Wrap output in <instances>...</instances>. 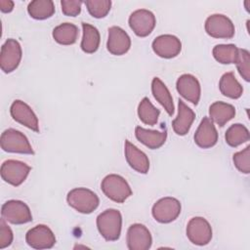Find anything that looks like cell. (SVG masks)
<instances>
[{"instance_id":"obj_1","label":"cell","mask_w":250,"mask_h":250,"mask_svg":"<svg viewBox=\"0 0 250 250\" xmlns=\"http://www.w3.org/2000/svg\"><path fill=\"white\" fill-rule=\"evenodd\" d=\"M121 227L122 216L116 209H106L97 217L98 230L107 241H115L120 237Z\"/></svg>"},{"instance_id":"obj_2","label":"cell","mask_w":250,"mask_h":250,"mask_svg":"<svg viewBox=\"0 0 250 250\" xmlns=\"http://www.w3.org/2000/svg\"><path fill=\"white\" fill-rule=\"evenodd\" d=\"M66 201L70 207L82 214L92 213L100 203L98 195L86 188H76L68 191Z\"/></svg>"},{"instance_id":"obj_3","label":"cell","mask_w":250,"mask_h":250,"mask_svg":"<svg viewBox=\"0 0 250 250\" xmlns=\"http://www.w3.org/2000/svg\"><path fill=\"white\" fill-rule=\"evenodd\" d=\"M101 188L104 195L110 200L122 203L132 195V189L127 181L116 174H109L104 178Z\"/></svg>"},{"instance_id":"obj_4","label":"cell","mask_w":250,"mask_h":250,"mask_svg":"<svg viewBox=\"0 0 250 250\" xmlns=\"http://www.w3.org/2000/svg\"><path fill=\"white\" fill-rule=\"evenodd\" d=\"M1 148L7 152L33 154L31 145L27 138L20 131L10 128L5 130L0 138Z\"/></svg>"},{"instance_id":"obj_5","label":"cell","mask_w":250,"mask_h":250,"mask_svg":"<svg viewBox=\"0 0 250 250\" xmlns=\"http://www.w3.org/2000/svg\"><path fill=\"white\" fill-rule=\"evenodd\" d=\"M181 203L174 197H163L156 201L151 209L152 217L161 224H168L175 221L181 213Z\"/></svg>"},{"instance_id":"obj_6","label":"cell","mask_w":250,"mask_h":250,"mask_svg":"<svg viewBox=\"0 0 250 250\" xmlns=\"http://www.w3.org/2000/svg\"><path fill=\"white\" fill-rule=\"evenodd\" d=\"M2 218L14 225H22L32 221L29 207L21 200H8L1 208Z\"/></svg>"},{"instance_id":"obj_7","label":"cell","mask_w":250,"mask_h":250,"mask_svg":"<svg viewBox=\"0 0 250 250\" xmlns=\"http://www.w3.org/2000/svg\"><path fill=\"white\" fill-rule=\"evenodd\" d=\"M31 168L22 161L8 159L2 163L0 173L6 183L18 187L24 182Z\"/></svg>"},{"instance_id":"obj_8","label":"cell","mask_w":250,"mask_h":250,"mask_svg":"<svg viewBox=\"0 0 250 250\" xmlns=\"http://www.w3.org/2000/svg\"><path fill=\"white\" fill-rule=\"evenodd\" d=\"M205 31L214 38L229 39L234 35V25L232 21L225 15L214 14L205 21Z\"/></svg>"},{"instance_id":"obj_9","label":"cell","mask_w":250,"mask_h":250,"mask_svg":"<svg viewBox=\"0 0 250 250\" xmlns=\"http://www.w3.org/2000/svg\"><path fill=\"white\" fill-rule=\"evenodd\" d=\"M187 236L195 245H206L212 239V228L205 218L194 217L187 225Z\"/></svg>"},{"instance_id":"obj_10","label":"cell","mask_w":250,"mask_h":250,"mask_svg":"<svg viewBox=\"0 0 250 250\" xmlns=\"http://www.w3.org/2000/svg\"><path fill=\"white\" fill-rule=\"evenodd\" d=\"M22 52L20 43L13 38L6 40L1 47L0 66L5 73L14 71L20 64Z\"/></svg>"},{"instance_id":"obj_11","label":"cell","mask_w":250,"mask_h":250,"mask_svg":"<svg viewBox=\"0 0 250 250\" xmlns=\"http://www.w3.org/2000/svg\"><path fill=\"white\" fill-rule=\"evenodd\" d=\"M156 23L155 16L146 9L134 11L129 17V25L139 37H146L151 33Z\"/></svg>"},{"instance_id":"obj_12","label":"cell","mask_w":250,"mask_h":250,"mask_svg":"<svg viewBox=\"0 0 250 250\" xmlns=\"http://www.w3.org/2000/svg\"><path fill=\"white\" fill-rule=\"evenodd\" d=\"M26 243L34 249H50L56 243L52 229L45 225H37L30 229L25 235Z\"/></svg>"},{"instance_id":"obj_13","label":"cell","mask_w":250,"mask_h":250,"mask_svg":"<svg viewBox=\"0 0 250 250\" xmlns=\"http://www.w3.org/2000/svg\"><path fill=\"white\" fill-rule=\"evenodd\" d=\"M10 113L15 121L34 132H39L38 118L31 107L24 102L21 100L14 101L10 107Z\"/></svg>"},{"instance_id":"obj_14","label":"cell","mask_w":250,"mask_h":250,"mask_svg":"<svg viewBox=\"0 0 250 250\" xmlns=\"http://www.w3.org/2000/svg\"><path fill=\"white\" fill-rule=\"evenodd\" d=\"M127 247L130 250H147L152 243L148 229L142 224H133L127 230Z\"/></svg>"},{"instance_id":"obj_15","label":"cell","mask_w":250,"mask_h":250,"mask_svg":"<svg viewBox=\"0 0 250 250\" xmlns=\"http://www.w3.org/2000/svg\"><path fill=\"white\" fill-rule=\"evenodd\" d=\"M153 52L160 58L172 59L178 56L182 50L180 39L172 34L157 36L151 44Z\"/></svg>"},{"instance_id":"obj_16","label":"cell","mask_w":250,"mask_h":250,"mask_svg":"<svg viewBox=\"0 0 250 250\" xmlns=\"http://www.w3.org/2000/svg\"><path fill=\"white\" fill-rule=\"evenodd\" d=\"M130 47L131 39L124 29L115 25L108 28L106 48L110 54L122 56L129 51Z\"/></svg>"},{"instance_id":"obj_17","label":"cell","mask_w":250,"mask_h":250,"mask_svg":"<svg viewBox=\"0 0 250 250\" xmlns=\"http://www.w3.org/2000/svg\"><path fill=\"white\" fill-rule=\"evenodd\" d=\"M177 91L187 101L193 104H197L200 99V84L197 78L191 74L181 75L176 83Z\"/></svg>"},{"instance_id":"obj_18","label":"cell","mask_w":250,"mask_h":250,"mask_svg":"<svg viewBox=\"0 0 250 250\" xmlns=\"http://www.w3.org/2000/svg\"><path fill=\"white\" fill-rule=\"evenodd\" d=\"M194 142L201 148H209L217 144L218 132L209 117H204L201 120L194 134Z\"/></svg>"},{"instance_id":"obj_19","label":"cell","mask_w":250,"mask_h":250,"mask_svg":"<svg viewBox=\"0 0 250 250\" xmlns=\"http://www.w3.org/2000/svg\"><path fill=\"white\" fill-rule=\"evenodd\" d=\"M124 147L125 157L130 167L141 174H146L149 169V160L146 154L128 140L125 141Z\"/></svg>"},{"instance_id":"obj_20","label":"cell","mask_w":250,"mask_h":250,"mask_svg":"<svg viewBox=\"0 0 250 250\" xmlns=\"http://www.w3.org/2000/svg\"><path fill=\"white\" fill-rule=\"evenodd\" d=\"M195 119V113L182 100H179L178 115L173 120V130L177 135L185 136L189 131L192 122Z\"/></svg>"},{"instance_id":"obj_21","label":"cell","mask_w":250,"mask_h":250,"mask_svg":"<svg viewBox=\"0 0 250 250\" xmlns=\"http://www.w3.org/2000/svg\"><path fill=\"white\" fill-rule=\"evenodd\" d=\"M135 136L138 141L150 149L159 148L164 145L167 139V133L165 131L160 132L156 130H148L140 126L135 128Z\"/></svg>"},{"instance_id":"obj_22","label":"cell","mask_w":250,"mask_h":250,"mask_svg":"<svg viewBox=\"0 0 250 250\" xmlns=\"http://www.w3.org/2000/svg\"><path fill=\"white\" fill-rule=\"evenodd\" d=\"M210 119L219 126H224L235 115V108L232 104L224 102H215L209 107Z\"/></svg>"},{"instance_id":"obj_23","label":"cell","mask_w":250,"mask_h":250,"mask_svg":"<svg viewBox=\"0 0 250 250\" xmlns=\"http://www.w3.org/2000/svg\"><path fill=\"white\" fill-rule=\"evenodd\" d=\"M151 92L154 99L164 107L166 112L169 115H173L175 109L173 98L166 85L158 77H154L151 81Z\"/></svg>"},{"instance_id":"obj_24","label":"cell","mask_w":250,"mask_h":250,"mask_svg":"<svg viewBox=\"0 0 250 250\" xmlns=\"http://www.w3.org/2000/svg\"><path fill=\"white\" fill-rule=\"evenodd\" d=\"M82 29H83V37L81 40L80 47L83 52L87 54L95 53L100 46V32L92 24L87 22H82Z\"/></svg>"},{"instance_id":"obj_25","label":"cell","mask_w":250,"mask_h":250,"mask_svg":"<svg viewBox=\"0 0 250 250\" xmlns=\"http://www.w3.org/2000/svg\"><path fill=\"white\" fill-rule=\"evenodd\" d=\"M78 34V27L71 22H63L53 29V38L62 45L74 44Z\"/></svg>"},{"instance_id":"obj_26","label":"cell","mask_w":250,"mask_h":250,"mask_svg":"<svg viewBox=\"0 0 250 250\" xmlns=\"http://www.w3.org/2000/svg\"><path fill=\"white\" fill-rule=\"evenodd\" d=\"M221 93L230 99H238L243 93V88L232 72L223 74L219 82Z\"/></svg>"},{"instance_id":"obj_27","label":"cell","mask_w":250,"mask_h":250,"mask_svg":"<svg viewBox=\"0 0 250 250\" xmlns=\"http://www.w3.org/2000/svg\"><path fill=\"white\" fill-rule=\"evenodd\" d=\"M29 16L35 20H45L55 13V4L51 0H34L27 6Z\"/></svg>"},{"instance_id":"obj_28","label":"cell","mask_w":250,"mask_h":250,"mask_svg":"<svg viewBox=\"0 0 250 250\" xmlns=\"http://www.w3.org/2000/svg\"><path fill=\"white\" fill-rule=\"evenodd\" d=\"M213 57L223 64L235 63L238 55V48L233 44H220L213 48Z\"/></svg>"},{"instance_id":"obj_29","label":"cell","mask_w":250,"mask_h":250,"mask_svg":"<svg viewBox=\"0 0 250 250\" xmlns=\"http://www.w3.org/2000/svg\"><path fill=\"white\" fill-rule=\"evenodd\" d=\"M160 111L157 109L148 98L145 97L138 106V115L140 120L146 125H155L158 121Z\"/></svg>"},{"instance_id":"obj_30","label":"cell","mask_w":250,"mask_h":250,"mask_svg":"<svg viewBox=\"0 0 250 250\" xmlns=\"http://www.w3.org/2000/svg\"><path fill=\"white\" fill-rule=\"evenodd\" d=\"M249 131L248 129L239 123L231 125L226 132L225 139L229 146L232 147H236L243 143L249 141Z\"/></svg>"},{"instance_id":"obj_31","label":"cell","mask_w":250,"mask_h":250,"mask_svg":"<svg viewBox=\"0 0 250 250\" xmlns=\"http://www.w3.org/2000/svg\"><path fill=\"white\" fill-rule=\"evenodd\" d=\"M90 15L96 19L104 18L110 11L111 1L109 0H87L85 1Z\"/></svg>"},{"instance_id":"obj_32","label":"cell","mask_w":250,"mask_h":250,"mask_svg":"<svg viewBox=\"0 0 250 250\" xmlns=\"http://www.w3.org/2000/svg\"><path fill=\"white\" fill-rule=\"evenodd\" d=\"M235 64L240 76L248 82L250 80V54L247 50L238 49Z\"/></svg>"},{"instance_id":"obj_33","label":"cell","mask_w":250,"mask_h":250,"mask_svg":"<svg viewBox=\"0 0 250 250\" xmlns=\"http://www.w3.org/2000/svg\"><path fill=\"white\" fill-rule=\"evenodd\" d=\"M233 164L238 171L244 174L250 172V146H247L244 149L235 152L232 156Z\"/></svg>"},{"instance_id":"obj_34","label":"cell","mask_w":250,"mask_h":250,"mask_svg":"<svg viewBox=\"0 0 250 250\" xmlns=\"http://www.w3.org/2000/svg\"><path fill=\"white\" fill-rule=\"evenodd\" d=\"M13 231L11 228L6 224V220L4 218L0 221V249H4L11 245L13 242Z\"/></svg>"},{"instance_id":"obj_35","label":"cell","mask_w":250,"mask_h":250,"mask_svg":"<svg viewBox=\"0 0 250 250\" xmlns=\"http://www.w3.org/2000/svg\"><path fill=\"white\" fill-rule=\"evenodd\" d=\"M82 1L78 0H62V12L68 17H76L81 12Z\"/></svg>"},{"instance_id":"obj_36","label":"cell","mask_w":250,"mask_h":250,"mask_svg":"<svg viewBox=\"0 0 250 250\" xmlns=\"http://www.w3.org/2000/svg\"><path fill=\"white\" fill-rule=\"evenodd\" d=\"M14 8V2L11 0H0V10L3 13H9Z\"/></svg>"}]
</instances>
